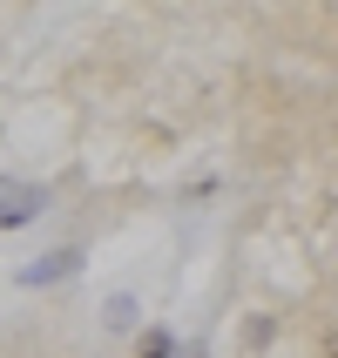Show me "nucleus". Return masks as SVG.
<instances>
[{"label": "nucleus", "mask_w": 338, "mask_h": 358, "mask_svg": "<svg viewBox=\"0 0 338 358\" xmlns=\"http://www.w3.org/2000/svg\"><path fill=\"white\" fill-rule=\"evenodd\" d=\"M108 324L129 331V324H136V298H108Z\"/></svg>", "instance_id": "4"}, {"label": "nucleus", "mask_w": 338, "mask_h": 358, "mask_svg": "<svg viewBox=\"0 0 338 358\" xmlns=\"http://www.w3.org/2000/svg\"><path fill=\"white\" fill-rule=\"evenodd\" d=\"M136 358H197V352H190V345H176V331L142 324V331H136Z\"/></svg>", "instance_id": "3"}, {"label": "nucleus", "mask_w": 338, "mask_h": 358, "mask_svg": "<svg viewBox=\"0 0 338 358\" xmlns=\"http://www.w3.org/2000/svg\"><path fill=\"white\" fill-rule=\"evenodd\" d=\"M41 210H48L41 182H0V230H27Z\"/></svg>", "instance_id": "1"}, {"label": "nucleus", "mask_w": 338, "mask_h": 358, "mask_svg": "<svg viewBox=\"0 0 338 358\" xmlns=\"http://www.w3.org/2000/svg\"><path fill=\"white\" fill-rule=\"evenodd\" d=\"M75 271H81V250H48V257L20 264V271H14V284H20V291H48V284H68Z\"/></svg>", "instance_id": "2"}, {"label": "nucleus", "mask_w": 338, "mask_h": 358, "mask_svg": "<svg viewBox=\"0 0 338 358\" xmlns=\"http://www.w3.org/2000/svg\"><path fill=\"white\" fill-rule=\"evenodd\" d=\"M325 358H338V324H332V331H325Z\"/></svg>", "instance_id": "5"}]
</instances>
